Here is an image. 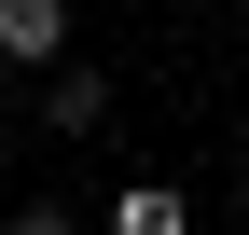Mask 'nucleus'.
<instances>
[{"instance_id":"obj_3","label":"nucleus","mask_w":249,"mask_h":235,"mask_svg":"<svg viewBox=\"0 0 249 235\" xmlns=\"http://www.w3.org/2000/svg\"><path fill=\"white\" fill-rule=\"evenodd\" d=\"M42 125H70V138H83V125H111V83H97V69H55V97H42Z\"/></svg>"},{"instance_id":"obj_1","label":"nucleus","mask_w":249,"mask_h":235,"mask_svg":"<svg viewBox=\"0 0 249 235\" xmlns=\"http://www.w3.org/2000/svg\"><path fill=\"white\" fill-rule=\"evenodd\" d=\"M0 69H70V14L55 0H0Z\"/></svg>"},{"instance_id":"obj_4","label":"nucleus","mask_w":249,"mask_h":235,"mask_svg":"<svg viewBox=\"0 0 249 235\" xmlns=\"http://www.w3.org/2000/svg\"><path fill=\"white\" fill-rule=\"evenodd\" d=\"M14 235H83V221H70V208H14Z\"/></svg>"},{"instance_id":"obj_2","label":"nucleus","mask_w":249,"mask_h":235,"mask_svg":"<svg viewBox=\"0 0 249 235\" xmlns=\"http://www.w3.org/2000/svg\"><path fill=\"white\" fill-rule=\"evenodd\" d=\"M111 235H194V208H180L166 180H124V208H111Z\"/></svg>"}]
</instances>
